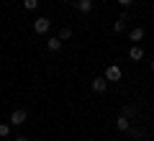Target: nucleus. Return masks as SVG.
I'll return each instance as SVG.
<instances>
[{"instance_id":"423d86ee","label":"nucleus","mask_w":154,"mask_h":141,"mask_svg":"<svg viewBox=\"0 0 154 141\" xmlns=\"http://www.w3.org/2000/svg\"><path fill=\"white\" fill-rule=\"evenodd\" d=\"M116 128L118 131H128V118L126 115H118V118H116Z\"/></svg>"},{"instance_id":"f03ea898","label":"nucleus","mask_w":154,"mask_h":141,"mask_svg":"<svg viewBox=\"0 0 154 141\" xmlns=\"http://www.w3.org/2000/svg\"><path fill=\"white\" fill-rule=\"evenodd\" d=\"M26 118H28V113H26L23 108H18V110H13L11 123H13V126H23V123H26Z\"/></svg>"},{"instance_id":"4468645a","label":"nucleus","mask_w":154,"mask_h":141,"mask_svg":"<svg viewBox=\"0 0 154 141\" xmlns=\"http://www.w3.org/2000/svg\"><path fill=\"white\" fill-rule=\"evenodd\" d=\"M123 115H126V118H128V115H134V108H131V105H126V108H123Z\"/></svg>"},{"instance_id":"6e6552de","label":"nucleus","mask_w":154,"mask_h":141,"mask_svg":"<svg viewBox=\"0 0 154 141\" xmlns=\"http://www.w3.org/2000/svg\"><path fill=\"white\" fill-rule=\"evenodd\" d=\"M77 8L82 13H88V11H93V0H77Z\"/></svg>"},{"instance_id":"7ed1b4c3","label":"nucleus","mask_w":154,"mask_h":141,"mask_svg":"<svg viewBox=\"0 0 154 141\" xmlns=\"http://www.w3.org/2000/svg\"><path fill=\"white\" fill-rule=\"evenodd\" d=\"M105 80H110V82H118V80H121V69H118L116 64H110L108 69H105Z\"/></svg>"},{"instance_id":"f257e3e1","label":"nucleus","mask_w":154,"mask_h":141,"mask_svg":"<svg viewBox=\"0 0 154 141\" xmlns=\"http://www.w3.org/2000/svg\"><path fill=\"white\" fill-rule=\"evenodd\" d=\"M49 28H51L49 18H36V21H33V31H36V33H46Z\"/></svg>"},{"instance_id":"0eeeda50","label":"nucleus","mask_w":154,"mask_h":141,"mask_svg":"<svg viewBox=\"0 0 154 141\" xmlns=\"http://www.w3.org/2000/svg\"><path fill=\"white\" fill-rule=\"evenodd\" d=\"M46 46H49V51H59V49H62V38H59V36H57V38H49Z\"/></svg>"},{"instance_id":"f8f14e48","label":"nucleus","mask_w":154,"mask_h":141,"mask_svg":"<svg viewBox=\"0 0 154 141\" xmlns=\"http://www.w3.org/2000/svg\"><path fill=\"white\" fill-rule=\"evenodd\" d=\"M36 5H38V0H23V8H26V11H33Z\"/></svg>"},{"instance_id":"9b49d317","label":"nucleus","mask_w":154,"mask_h":141,"mask_svg":"<svg viewBox=\"0 0 154 141\" xmlns=\"http://www.w3.org/2000/svg\"><path fill=\"white\" fill-rule=\"evenodd\" d=\"M69 36H72V28H69V26H64V28L59 31V38H62V41H67Z\"/></svg>"},{"instance_id":"f3484780","label":"nucleus","mask_w":154,"mask_h":141,"mask_svg":"<svg viewBox=\"0 0 154 141\" xmlns=\"http://www.w3.org/2000/svg\"><path fill=\"white\" fill-rule=\"evenodd\" d=\"M149 67H152V69H154V59H152V64H149Z\"/></svg>"},{"instance_id":"39448f33","label":"nucleus","mask_w":154,"mask_h":141,"mask_svg":"<svg viewBox=\"0 0 154 141\" xmlns=\"http://www.w3.org/2000/svg\"><path fill=\"white\" fill-rule=\"evenodd\" d=\"M128 57H131L134 62L144 59V49H141V46H131V49H128Z\"/></svg>"},{"instance_id":"dca6fc26","label":"nucleus","mask_w":154,"mask_h":141,"mask_svg":"<svg viewBox=\"0 0 154 141\" xmlns=\"http://www.w3.org/2000/svg\"><path fill=\"white\" fill-rule=\"evenodd\" d=\"M16 141H28V139H26V136H18V139H16Z\"/></svg>"},{"instance_id":"ddd939ff","label":"nucleus","mask_w":154,"mask_h":141,"mask_svg":"<svg viewBox=\"0 0 154 141\" xmlns=\"http://www.w3.org/2000/svg\"><path fill=\"white\" fill-rule=\"evenodd\" d=\"M8 133H11V126H8V123H0V136H8Z\"/></svg>"},{"instance_id":"a211bd4d","label":"nucleus","mask_w":154,"mask_h":141,"mask_svg":"<svg viewBox=\"0 0 154 141\" xmlns=\"http://www.w3.org/2000/svg\"><path fill=\"white\" fill-rule=\"evenodd\" d=\"M69 3H77V0H69Z\"/></svg>"},{"instance_id":"2eb2a0df","label":"nucleus","mask_w":154,"mask_h":141,"mask_svg":"<svg viewBox=\"0 0 154 141\" xmlns=\"http://www.w3.org/2000/svg\"><path fill=\"white\" fill-rule=\"evenodd\" d=\"M118 3H121V5H131L134 0H118Z\"/></svg>"},{"instance_id":"20e7f679","label":"nucleus","mask_w":154,"mask_h":141,"mask_svg":"<svg viewBox=\"0 0 154 141\" xmlns=\"http://www.w3.org/2000/svg\"><path fill=\"white\" fill-rule=\"evenodd\" d=\"M105 87H108V80H105V77H95L93 80V90L95 92H105Z\"/></svg>"},{"instance_id":"9d476101","label":"nucleus","mask_w":154,"mask_h":141,"mask_svg":"<svg viewBox=\"0 0 154 141\" xmlns=\"http://www.w3.org/2000/svg\"><path fill=\"white\" fill-rule=\"evenodd\" d=\"M126 21H128V18H126V16H121L118 21L113 23V28H116V31H123V28H126Z\"/></svg>"},{"instance_id":"1a4fd4ad","label":"nucleus","mask_w":154,"mask_h":141,"mask_svg":"<svg viewBox=\"0 0 154 141\" xmlns=\"http://www.w3.org/2000/svg\"><path fill=\"white\" fill-rule=\"evenodd\" d=\"M128 38H131V41H141L144 38V28H134V31L128 33Z\"/></svg>"}]
</instances>
